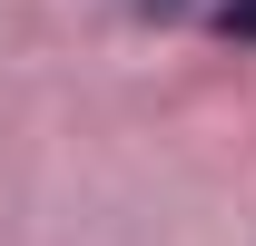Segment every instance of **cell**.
<instances>
[{
	"instance_id": "cell-1",
	"label": "cell",
	"mask_w": 256,
	"mask_h": 246,
	"mask_svg": "<svg viewBox=\"0 0 256 246\" xmlns=\"http://www.w3.org/2000/svg\"><path fill=\"white\" fill-rule=\"evenodd\" d=\"M217 30H226V40H246V50H256V0H217Z\"/></svg>"
}]
</instances>
